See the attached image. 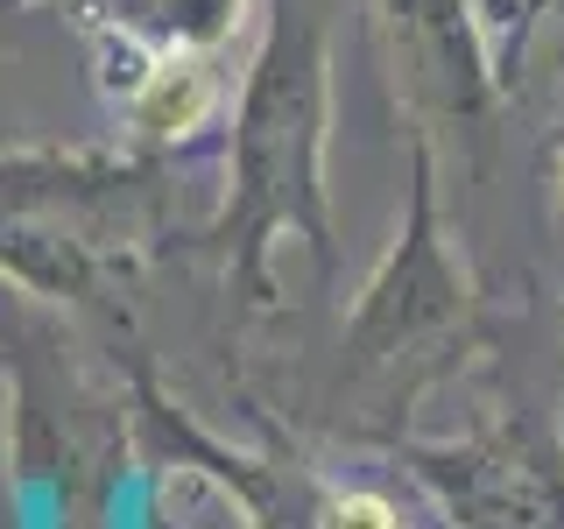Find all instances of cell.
<instances>
[{"instance_id":"cell-1","label":"cell","mask_w":564,"mask_h":529,"mask_svg":"<svg viewBox=\"0 0 564 529\" xmlns=\"http://www.w3.org/2000/svg\"><path fill=\"white\" fill-rule=\"evenodd\" d=\"M325 529H402V522L381 494H346V501L325 508Z\"/></svg>"}]
</instances>
